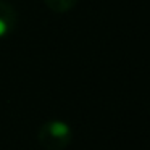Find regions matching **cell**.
I'll return each mask as SVG.
<instances>
[{"label": "cell", "mask_w": 150, "mask_h": 150, "mask_svg": "<svg viewBox=\"0 0 150 150\" xmlns=\"http://www.w3.org/2000/svg\"><path fill=\"white\" fill-rule=\"evenodd\" d=\"M39 142L47 150H63L71 140V129L62 121H49L39 129Z\"/></svg>", "instance_id": "cell-1"}, {"label": "cell", "mask_w": 150, "mask_h": 150, "mask_svg": "<svg viewBox=\"0 0 150 150\" xmlns=\"http://www.w3.org/2000/svg\"><path fill=\"white\" fill-rule=\"evenodd\" d=\"M7 31H8V23H7V20L0 18V36H4Z\"/></svg>", "instance_id": "cell-2"}]
</instances>
